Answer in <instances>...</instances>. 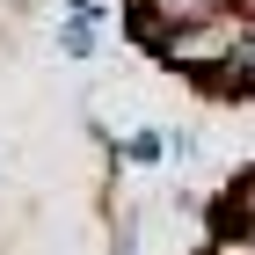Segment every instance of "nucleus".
<instances>
[{
    "label": "nucleus",
    "mask_w": 255,
    "mask_h": 255,
    "mask_svg": "<svg viewBox=\"0 0 255 255\" xmlns=\"http://www.w3.org/2000/svg\"><path fill=\"white\" fill-rule=\"evenodd\" d=\"M95 44H102V22L95 15H66L59 22V51L66 59H95Z\"/></svg>",
    "instance_id": "f257e3e1"
},
{
    "label": "nucleus",
    "mask_w": 255,
    "mask_h": 255,
    "mask_svg": "<svg viewBox=\"0 0 255 255\" xmlns=\"http://www.w3.org/2000/svg\"><path fill=\"white\" fill-rule=\"evenodd\" d=\"M117 160H131V168H153V160H168V131H153V124H146V131H131L117 146Z\"/></svg>",
    "instance_id": "f03ea898"
},
{
    "label": "nucleus",
    "mask_w": 255,
    "mask_h": 255,
    "mask_svg": "<svg viewBox=\"0 0 255 255\" xmlns=\"http://www.w3.org/2000/svg\"><path fill=\"white\" fill-rule=\"evenodd\" d=\"M66 15H95V22H102V15H110V0H66Z\"/></svg>",
    "instance_id": "7ed1b4c3"
}]
</instances>
